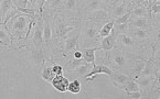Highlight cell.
I'll use <instances>...</instances> for the list:
<instances>
[{
    "label": "cell",
    "mask_w": 160,
    "mask_h": 99,
    "mask_svg": "<svg viewBox=\"0 0 160 99\" xmlns=\"http://www.w3.org/2000/svg\"><path fill=\"white\" fill-rule=\"evenodd\" d=\"M16 8H28L29 0H12Z\"/></svg>",
    "instance_id": "32"
},
{
    "label": "cell",
    "mask_w": 160,
    "mask_h": 99,
    "mask_svg": "<svg viewBox=\"0 0 160 99\" xmlns=\"http://www.w3.org/2000/svg\"><path fill=\"white\" fill-rule=\"evenodd\" d=\"M113 30L116 34L128 33V31H129V24L128 23H114Z\"/></svg>",
    "instance_id": "29"
},
{
    "label": "cell",
    "mask_w": 160,
    "mask_h": 99,
    "mask_svg": "<svg viewBox=\"0 0 160 99\" xmlns=\"http://www.w3.org/2000/svg\"><path fill=\"white\" fill-rule=\"evenodd\" d=\"M129 28H137V29H146V30H158L155 28L149 18H135L130 19L128 22Z\"/></svg>",
    "instance_id": "14"
},
{
    "label": "cell",
    "mask_w": 160,
    "mask_h": 99,
    "mask_svg": "<svg viewBox=\"0 0 160 99\" xmlns=\"http://www.w3.org/2000/svg\"><path fill=\"white\" fill-rule=\"evenodd\" d=\"M122 89L125 90L126 94H128V92L140 90V88H139V86H138V84L136 82V80H135V79H130L129 82H128L127 84L124 86V88H122Z\"/></svg>",
    "instance_id": "30"
},
{
    "label": "cell",
    "mask_w": 160,
    "mask_h": 99,
    "mask_svg": "<svg viewBox=\"0 0 160 99\" xmlns=\"http://www.w3.org/2000/svg\"><path fill=\"white\" fill-rule=\"evenodd\" d=\"M73 59H83V52L82 50H75L73 53Z\"/></svg>",
    "instance_id": "35"
},
{
    "label": "cell",
    "mask_w": 160,
    "mask_h": 99,
    "mask_svg": "<svg viewBox=\"0 0 160 99\" xmlns=\"http://www.w3.org/2000/svg\"><path fill=\"white\" fill-rule=\"evenodd\" d=\"M13 2L12 0H1V9H0V23H2L7 13L12 9Z\"/></svg>",
    "instance_id": "25"
},
{
    "label": "cell",
    "mask_w": 160,
    "mask_h": 99,
    "mask_svg": "<svg viewBox=\"0 0 160 99\" xmlns=\"http://www.w3.org/2000/svg\"><path fill=\"white\" fill-rule=\"evenodd\" d=\"M113 28H114V19L108 22H106L105 24H103L101 26V29H99V38L102 39L104 36L109 35L112 33V31H113Z\"/></svg>",
    "instance_id": "26"
},
{
    "label": "cell",
    "mask_w": 160,
    "mask_h": 99,
    "mask_svg": "<svg viewBox=\"0 0 160 99\" xmlns=\"http://www.w3.org/2000/svg\"><path fill=\"white\" fill-rule=\"evenodd\" d=\"M52 71H53V73H54L55 75H61L64 72V67L62 65H60V64H53Z\"/></svg>",
    "instance_id": "34"
},
{
    "label": "cell",
    "mask_w": 160,
    "mask_h": 99,
    "mask_svg": "<svg viewBox=\"0 0 160 99\" xmlns=\"http://www.w3.org/2000/svg\"><path fill=\"white\" fill-rule=\"evenodd\" d=\"M116 47L122 50L126 53H136L137 51L141 52V49L138 43H136L128 33H122V34H117L116 38Z\"/></svg>",
    "instance_id": "7"
},
{
    "label": "cell",
    "mask_w": 160,
    "mask_h": 99,
    "mask_svg": "<svg viewBox=\"0 0 160 99\" xmlns=\"http://www.w3.org/2000/svg\"><path fill=\"white\" fill-rule=\"evenodd\" d=\"M109 77H111L112 82L115 85V87L119 88V89H122L124 86H125L130 79H132L128 74L122 73V72H113V74H112Z\"/></svg>",
    "instance_id": "15"
},
{
    "label": "cell",
    "mask_w": 160,
    "mask_h": 99,
    "mask_svg": "<svg viewBox=\"0 0 160 99\" xmlns=\"http://www.w3.org/2000/svg\"><path fill=\"white\" fill-rule=\"evenodd\" d=\"M130 10L126 12L125 14L115 18V19H114V23H128V22L130 21Z\"/></svg>",
    "instance_id": "31"
},
{
    "label": "cell",
    "mask_w": 160,
    "mask_h": 99,
    "mask_svg": "<svg viewBox=\"0 0 160 99\" xmlns=\"http://www.w3.org/2000/svg\"><path fill=\"white\" fill-rule=\"evenodd\" d=\"M122 0H113V1H112V5H111V7H109V8H111V9H112V8L116 7V6H118V5H119V3L122 2Z\"/></svg>",
    "instance_id": "37"
},
{
    "label": "cell",
    "mask_w": 160,
    "mask_h": 99,
    "mask_svg": "<svg viewBox=\"0 0 160 99\" xmlns=\"http://www.w3.org/2000/svg\"><path fill=\"white\" fill-rule=\"evenodd\" d=\"M88 1H90V0H81V6H84L85 3H87ZM81 8H82V7H81Z\"/></svg>",
    "instance_id": "39"
},
{
    "label": "cell",
    "mask_w": 160,
    "mask_h": 99,
    "mask_svg": "<svg viewBox=\"0 0 160 99\" xmlns=\"http://www.w3.org/2000/svg\"><path fill=\"white\" fill-rule=\"evenodd\" d=\"M116 38H117V34L114 32V30L112 31V33L109 35L107 36H104L99 40V49L104 50V51H109V50L114 49L116 46Z\"/></svg>",
    "instance_id": "18"
},
{
    "label": "cell",
    "mask_w": 160,
    "mask_h": 99,
    "mask_svg": "<svg viewBox=\"0 0 160 99\" xmlns=\"http://www.w3.org/2000/svg\"><path fill=\"white\" fill-rule=\"evenodd\" d=\"M31 39H29L27 49H43V16H40L34 23Z\"/></svg>",
    "instance_id": "5"
},
{
    "label": "cell",
    "mask_w": 160,
    "mask_h": 99,
    "mask_svg": "<svg viewBox=\"0 0 160 99\" xmlns=\"http://www.w3.org/2000/svg\"><path fill=\"white\" fill-rule=\"evenodd\" d=\"M0 44L10 46L11 44V38H10L9 31L5 24L0 23Z\"/></svg>",
    "instance_id": "24"
},
{
    "label": "cell",
    "mask_w": 160,
    "mask_h": 99,
    "mask_svg": "<svg viewBox=\"0 0 160 99\" xmlns=\"http://www.w3.org/2000/svg\"><path fill=\"white\" fill-rule=\"evenodd\" d=\"M135 80H136V82L138 84L142 96L148 97L149 92L152 89L153 85H155L156 82L158 80V78H156L155 76H139V77L136 78Z\"/></svg>",
    "instance_id": "11"
},
{
    "label": "cell",
    "mask_w": 160,
    "mask_h": 99,
    "mask_svg": "<svg viewBox=\"0 0 160 99\" xmlns=\"http://www.w3.org/2000/svg\"><path fill=\"white\" fill-rule=\"evenodd\" d=\"M99 46H94V47H87V49H83L82 52H83V59H84L85 62L87 63H91L95 64L96 62V56H95V52L96 51H99Z\"/></svg>",
    "instance_id": "22"
},
{
    "label": "cell",
    "mask_w": 160,
    "mask_h": 99,
    "mask_svg": "<svg viewBox=\"0 0 160 99\" xmlns=\"http://www.w3.org/2000/svg\"><path fill=\"white\" fill-rule=\"evenodd\" d=\"M81 0H65L60 11V16L81 19Z\"/></svg>",
    "instance_id": "8"
},
{
    "label": "cell",
    "mask_w": 160,
    "mask_h": 99,
    "mask_svg": "<svg viewBox=\"0 0 160 99\" xmlns=\"http://www.w3.org/2000/svg\"><path fill=\"white\" fill-rule=\"evenodd\" d=\"M125 98L139 99V98H142V94H141L140 90H137V92H128V94H126Z\"/></svg>",
    "instance_id": "33"
},
{
    "label": "cell",
    "mask_w": 160,
    "mask_h": 99,
    "mask_svg": "<svg viewBox=\"0 0 160 99\" xmlns=\"http://www.w3.org/2000/svg\"><path fill=\"white\" fill-rule=\"evenodd\" d=\"M68 92H72V94H74V95L80 94V92H81V82L78 79V78H74L72 82H68Z\"/></svg>",
    "instance_id": "27"
},
{
    "label": "cell",
    "mask_w": 160,
    "mask_h": 99,
    "mask_svg": "<svg viewBox=\"0 0 160 99\" xmlns=\"http://www.w3.org/2000/svg\"><path fill=\"white\" fill-rule=\"evenodd\" d=\"M52 18V31H53V43H57V46L66 38L71 31L78 29L81 26V19L78 18H68L57 14L51 16Z\"/></svg>",
    "instance_id": "1"
},
{
    "label": "cell",
    "mask_w": 160,
    "mask_h": 99,
    "mask_svg": "<svg viewBox=\"0 0 160 99\" xmlns=\"http://www.w3.org/2000/svg\"><path fill=\"white\" fill-rule=\"evenodd\" d=\"M128 34L130 38L138 44L141 43H147L151 40L152 35L158 34V30H146V29H137V28H129Z\"/></svg>",
    "instance_id": "9"
},
{
    "label": "cell",
    "mask_w": 160,
    "mask_h": 99,
    "mask_svg": "<svg viewBox=\"0 0 160 99\" xmlns=\"http://www.w3.org/2000/svg\"><path fill=\"white\" fill-rule=\"evenodd\" d=\"M130 10V19L135 18H149L150 19V10L146 6L141 5V3H136L132 6Z\"/></svg>",
    "instance_id": "16"
},
{
    "label": "cell",
    "mask_w": 160,
    "mask_h": 99,
    "mask_svg": "<svg viewBox=\"0 0 160 99\" xmlns=\"http://www.w3.org/2000/svg\"><path fill=\"white\" fill-rule=\"evenodd\" d=\"M41 76H42V78L45 80V82H51V80L54 78L55 74L53 73V71H52L51 66H45V67H43L42 73H41Z\"/></svg>",
    "instance_id": "28"
},
{
    "label": "cell",
    "mask_w": 160,
    "mask_h": 99,
    "mask_svg": "<svg viewBox=\"0 0 160 99\" xmlns=\"http://www.w3.org/2000/svg\"><path fill=\"white\" fill-rule=\"evenodd\" d=\"M78 39H80V28L75 29V30L71 31L68 33L66 38L62 41L59 44L60 53L62 54L63 57L70 56L71 53H73L75 50H80V43H78Z\"/></svg>",
    "instance_id": "4"
},
{
    "label": "cell",
    "mask_w": 160,
    "mask_h": 99,
    "mask_svg": "<svg viewBox=\"0 0 160 99\" xmlns=\"http://www.w3.org/2000/svg\"><path fill=\"white\" fill-rule=\"evenodd\" d=\"M145 63H146V61H145L144 59H134L132 68H130V72H129V76L132 79H136V78L139 77L141 71H142L145 67Z\"/></svg>",
    "instance_id": "21"
},
{
    "label": "cell",
    "mask_w": 160,
    "mask_h": 99,
    "mask_svg": "<svg viewBox=\"0 0 160 99\" xmlns=\"http://www.w3.org/2000/svg\"><path fill=\"white\" fill-rule=\"evenodd\" d=\"M105 7L103 0H90L87 3H85L84 6H82L81 8V19L83 16H85L86 14L91 13V12L95 11V10L99 9V8Z\"/></svg>",
    "instance_id": "17"
},
{
    "label": "cell",
    "mask_w": 160,
    "mask_h": 99,
    "mask_svg": "<svg viewBox=\"0 0 160 99\" xmlns=\"http://www.w3.org/2000/svg\"><path fill=\"white\" fill-rule=\"evenodd\" d=\"M112 1H113V0H103V2H104V5H105V7H111Z\"/></svg>",
    "instance_id": "38"
},
{
    "label": "cell",
    "mask_w": 160,
    "mask_h": 99,
    "mask_svg": "<svg viewBox=\"0 0 160 99\" xmlns=\"http://www.w3.org/2000/svg\"><path fill=\"white\" fill-rule=\"evenodd\" d=\"M132 8V2H130V0H122L119 5L111 9L113 19H115L117 16H122V14H125L126 12L129 11Z\"/></svg>",
    "instance_id": "19"
},
{
    "label": "cell",
    "mask_w": 160,
    "mask_h": 99,
    "mask_svg": "<svg viewBox=\"0 0 160 99\" xmlns=\"http://www.w3.org/2000/svg\"><path fill=\"white\" fill-rule=\"evenodd\" d=\"M113 69L107 66L106 64H93V67L88 73L85 75V79L87 82H92L94 80V76L95 75H98V74H106V75L111 76L113 74Z\"/></svg>",
    "instance_id": "12"
},
{
    "label": "cell",
    "mask_w": 160,
    "mask_h": 99,
    "mask_svg": "<svg viewBox=\"0 0 160 99\" xmlns=\"http://www.w3.org/2000/svg\"><path fill=\"white\" fill-rule=\"evenodd\" d=\"M68 79L66 77H64L63 74L61 75H55L54 78L51 80L52 86L60 92H68Z\"/></svg>",
    "instance_id": "20"
},
{
    "label": "cell",
    "mask_w": 160,
    "mask_h": 99,
    "mask_svg": "<svg viewBox=\"0 0 160 99\" xmlns=\"http://www.w3.org/2000/svg\"><path fill=\"white\" fill-rule=\"evenodd\" d=\"M108 54L106 55L105 61L114 72H130L132 68V56L128 53L124 52L122 50L118 49V47H114V49L107 51ZM129 75V74H128Z\"/></svg>",
    "instance_id": "3"
},
{
    "label": "cell",
    "mask_w": 160,
    "mask_h": 99,
    "mask_svg": "<svg viewBox=\"0 0 160 99\" xmlns=\"http://www.w3.org/2000/svg\"><path fill=\"white\" fill-rule=\"evenodd\" d=\"M93 65L91 66V63H85V64H82V65L78 66L75 68L71 69V72H68L70 75H74L75 78L78 77H81V76H85L88 72L92 69Z\"/></svg>",
    "instance_id": "23"
},
{
    "label": "cell",
    "mask_w": 160,
    "mask_h": 99,
    "mask_svg": "<svg viewBox=\"0 0 160 99\" xmlns=\"http://www.w3.org/2000/svg\"><path fill=\"white\" fill-rule=\"evenodd\" d=\"M102 26L95 23V22L86 21V20L81 19L80 26V50L87 49L91 45L93 46H98L99 44V29Z\"/></svg>",
    "instance_id": "2"
},
{
    "label": "cell",
    "mask_w": 160,
    "mask_h": 99,
    "mask_svg": "<svg viewBox=\"0 0 160 99\" xmlns=\"http://www.w3.org/2000/svg\"><path fill=\"white\" fill-rule=\"evenodd\" d=\"M43 49H29V59L31 64L35 67H39L40 65L45 63V55Z\"/></svg>",
    "instance_id": "13"
},
{
    "label": "cell",
    "mask_w": 160,
    "mask_h": 99,
    "mask_svg": "<svg viewBox=\"0 0 160 99\" xmlns=\"http://www.w3.org/2000/svg\"><path fill=\"white\" fill-rule=\"evenodd\" d=\"M29 2L31 3V6H32V8H34V6H38V5H39V8H40L41 0H29Z\"/></svg>",
    "instance_id": "36"
},
{
    "label": "cell",
    "mask_w": 160,
    "mask_h": 99,
    "mask_svg": "<svg viewBox=\"0 0 160 99\" xmlns=\"http://www.w3.org/2000/svg\"><path fill=\"white\" fill-rule=\"evenodd\" d=\"M82 20H86V21L95 22V23L103 26L106 22L113 20L112 16V10L109 7H103L99 9L95 10V11L91 12V13L86 14L85 16H83Z\"/></svg>",
    "instance_id": "6"
},
{
    "label": "cell",
    "mask_w": 160,
    "mask_h": 99,
    "mask_svg": "<svg viewBox=\"0 0 160 99\" xmlns=\"http://www.w3.org/2000/svg\"><path fill=\"white\" fill-rule=\"evenodd\" d=\"M53 49V31L49 16H43V50Z\"/></svg>",
    "instance_id": "10"
}]
</instances>
